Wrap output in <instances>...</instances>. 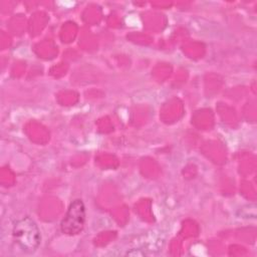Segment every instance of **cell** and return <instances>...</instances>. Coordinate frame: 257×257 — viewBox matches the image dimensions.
Returning a JSON list of instances; mask_svg holds the SVG:
<instances>
[{"label": "cell", "instance_id": "2", "mask_svg": "<svg viewBox=\"0 0 257 257\" xmlns=\"http://www.w3.org/2000/svg\"><path fill=\"white\" fill-rule=\"evenodd\" d=\"M85 224V207L81 200H74L60 223L61 232L72 236L80 233Z\"/></svg>", "mask_w": 257, "mask_h": 257}, {"label": "cell", "instance_id": "1", "mask_svg": "<svg viewBox=\"0 0 257 257\" xmlns=\"http://www.w3.org/2000/svg\"><path fill=\"white\" fill-rule=\"evenodd\" d=\"M13 236L18 246L26 253L34 252L41 241L38 226L30 217H24L15 223Z\"/></svg>", "mask_w": 257, "mask_h": 257}]
</instances>
